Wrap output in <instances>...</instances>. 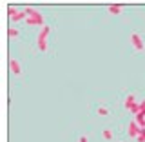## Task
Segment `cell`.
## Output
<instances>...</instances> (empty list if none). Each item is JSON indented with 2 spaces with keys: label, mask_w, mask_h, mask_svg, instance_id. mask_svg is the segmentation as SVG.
Here are the masks:
<instances>
[{
  "label": "cell",
  "mask_w": 145,
  "mask_h": 142,
  "mask_svg": "<svg viewBox=\"0 0 145 142\" xmlns=\"http://www.w3.org/2000/svg\"><path fill=\"white\" fill-rule=\"evenodd\" d=\"M24 18H27V17H25V11H16L15 15L11 17V20H15V22H20V20H24Z\"/></svg>",
  "instance_id": "9"
},
{
  "label": "cell",
  "mask_w": 145,
  "mask_h": 142,
  "mask_svg": "<svg viewBox=\"0 0 145 142\" xmlns=\"http://www.w3.org/2000/svg\"><path fill=\"white\" fill-rule=\"evenodd\" d=\"M25 11V15H27V18H25V24L27 26H45L44 24V15L42 13H38V11H35L33 7H25L24 9Z\"/></svg>",
  "instance_id": "1"
},
{
  "label": "cell",
  "mask_w": 145,
  "mask_h": 142,
  "mask_svg": "<svg viewBox=\"0 0 145 142\" xmlns=\"http://www.w3.org/2000/svg\"><path fill=\"white\" fill-rule=\"evenodd\" d=\"M7 35H9V38H18V36H20V31H18L16 27H9Z\"/></svg>",
  "instance_id": "10"
},
{
  "label": "cell",
  "mask_w": 145,
  "mask_h": 142,
  "mask_svg": "<svg viewBox=\"0 0 145 142\" xmlns=\"http://www.w3.org/2000/svg\"><path fill=\"white\" fill-rule=\"evenodd\" d=\"M138 142H145V129L140 131V135H138Z\"/></svg>",
  "instance_id": "13"
},
{
  "label": "cell",
  "mask_w": 145,
  "mask_h": 142,
  "mask_svg": "<svg viewBox=\"0 0 145 142\" xmlns=\"http://www.w3.org/2000/svg\"><path fill=\"white\" fill-rule=\"evenodd\" d=\"M102 135H103V139H107V140H112V131H111V129H105Z\"/></svg>",
  "instance_id": "12"
},
{
  "label": "cell",
  "mask_w": 145,
  "mask_h": 142,
  "mask_svg": "<svg viewBox=\"0 0 145 142\" xmlns=\"http://www.w3.org/2000/svg\"><path fill=\"white\" fill-rule=\"evenodd\" d=\"M131 44H133V48H134L138 53H142L143 49H145V44H143L142 36H140L138 33H131Z\"/></svg>",
  "instance_id": "3"
},
{
  "label": "cell",
  "mask_w": 145,
  "mask_h": 142,
  "mask_svg": "<svg viewBox=\"0 0 145 142\" xmlns=\"http://www.w3.org/2000/svg\"><path fill=\"white\" fill-rule=\"evenodd\" d=\"M107 11L111 13V15H120V13H121V6H120V4H112V6L107 7Z\"/></svg>",
  "instance_id": "7"
},
{
  "label": "cell",
  "mask_w": 145,
  "mask_h": 142,
  "mask_svg": "<svg viewBox=\"0 0 145 142\" xmlns=\"http://www.w3.org/2000/svg\"><path fill=\"white\" fill-rule=\"evenodd\" d=\"M134 106H136V97H134V93L127 95V97H125V100H123V108L131 111V109H133Z\"/></svg>",
  "instance_id": "6"
},
{
  "label": "cell",
  "mask_w": 145,
  "mask_h": 142,
  "mask_svg": "<svg viewBox=\"0 0 145 142\" xmlns=\"http://www.w3.org/2000/svg\"><path fill=\"white\" fill-rule=\"evenodd\" d=\"M9 69H11V73H13L15 77H20V73H22L20 62H18L16 58H11V60H9Z\"/></svg>",
  "instance_id": "5"
},
{
  "label": "cell",
  "mask_w": 145,
  "mask_h": 142,
  "mask_svg": "<svg viewBox=\"0 0 145 142\" xmlns=\"http://www.w3.org/2000/svg\"><path fill=\"white\" fill-rule=\"evenodd\" d=\"M78 142H87V137H85V135H82V137H80V140H78Z\"/></svg>",
  "instance_id": "15"
},
{
  "label": "cell",
  "mask_w": 145,
  "mask_h": 142,
  "mask_svg": "<svg viewBox=\"0 0 145 142\" xmlns=\"http://www.w3.org/2000/svg\"><path fill=\"white\" fill-rule=\"evenodd\" d=\"M140 111H142L143 115H145V98L142 100V102H140Z\"/></svg>",
  "instance_id": "14"
},
{
  "label": "cell",
  "mask_w": 145,
  "mask_h": 142,
  "mask_svg": "<svg viewBox=\"0 0 145 142\" xmlns=\"http://www.w3.org/2000/svg\"><path fill=\"white\" fill-rule=\"evenodd\" d=\"M140 131H142V127L136 124V120H133V122L129 124V127H127V135H129V137H133V139H138Z\"/></svg>",
  "instance_id": "4"
},
{
  "label": "cell",
  "mask_w": 145,
  "mask_h": 142,
  "mask_svg": "<svg viewBox=\"0 0 145 142\" xmlns=\"http://www.w3.org/2000/svg\"><path fill=\"white\" fill-rule=\"evenodd\" d=\"M96 115H98V117H107V115H109V109H107L105 106H100V108L96 109Z\"/></svg>",
  "instance_id": "11"
},
{
  "label": "cell",
  "mask_w": 145,
  "mask_h": 142,
  "mask_svg": "<svg viewBox=\"0 0 145 142\" xmlns=\"http://www.w3.org/2000/svg\"><path fill=\"white\" fill-rule=\"evenodd\" d=\"M136 124L142 127V129H145V115H143L142 111H140L138 115H136Z\"/></svg>",
  "instance_id": "8"
},
{
  "label": "cell",
  "mask_w": 145,
  "mask_h": 142,
  "mask_svg": "<svg viewBox=\"0 0 145 142\" xmlns=\"http://www.w3.org/2000/svg\"><path fill=\"white\" fill-rule=\"evenodd\" d=\"M49 31H51V27H49V26H44L42 29H40V33H38V38H36L38 51H42V53L47 51V36H49Z\"/></svg>",
  "instance_id": "2"
}]
</instances>
